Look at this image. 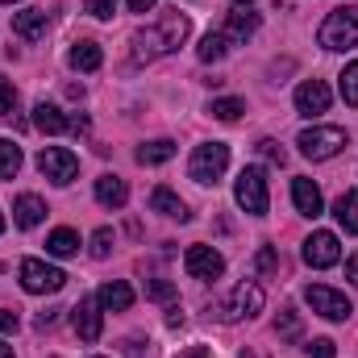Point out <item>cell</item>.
Returning a JSON list of instances; mask_svg holds the SVG:
<instances>
[{"instance_id":"cell-7","label":"cell","mask_w":358,"mask_h":358,"mask_svg":"<svg viewBox=\"0 0 358 358\" xmlns=\"http://www.w3.org/2000/svg\"><path fill=\"white\" fill-rule=\"evenodd\" d=\"M21 287L29 292V296H55V292H63V283H67V275L59 267H50L46 259H21Z\"/></svg>"},{"instance_id":"cell-41","label":"cell","mask_w":358,"mask_h":358,"mask_svg":"<svg viewBox=\"0 0 358 358\" xmlns=\"http://www.w3.org/2000/svg\"><path fill=\"white\" fill-rule=\"evenodd\" d=\"M183 358H213V355H208L204 346H192V350H187V355H183Z\"/></svg>"},{"instance_id":"cell-45","label":"cell","mask_w":358,"mask_h":358,"mask_svg":"<svg viewBox=\"0 0 358 358\" xmlns=\"http://www.w3.org/2000/svg\"><path fill=\"white\" fill-rule=\"evenodd\" d=\"M0 4H13V0H0Z\"/></svg>"},{"instance_id":"cell-31","label":"cell","mask_w":358,"mask_h":358,"mask_svg":"<svg viewBox=\"0 0 358 358\" xmlns=\"http://www.w3.org/2000/svg\"><path fill=\"white\" fill-rule=\"evenodd\" d=\"M275 334L279 338H300V317L287 308V313H279V321H275Z\"/></svg>"},{"instance_id":"cell-28","label":"cell","mask_w":358,"mask_h":358,"mask_svg":"<svg viewBox=\"0 0 358 358\" xmlns=\"http://www.w3.org/2000/svg\"><path fill=\"white\" fill-rule=\"evenodd\" d=\"M208 113H213L217 121H238V117L246 113V104H242V100H234V96H225V100H213V104H208Z\"/></svg>"},{"instance_id":"cell-2","label":"cell","mask_w":358,"mask_h":358,"mask_svg":"<svg viewBox=\"0 0 358 358\" xmlns=\"http://www.w3.org/2000/svg\"><path fill=\"white\" fill-rule=\"evenodd\" d=\"M317 42H321L325 50H350V46H358V8L355 4L334 8V13L321 21Z\"/></svg>"},{"instance_id":"cell-25","label":"cell","mask_w":358,"mask_h":358,"mask_svg":"<svg viewBox=\"0 0 358 358\" xmlns=\"http://www.w3.org/2000/svg\"><path fill=\"white\" fill-rule=\"evenodd\" d=\"M334 217H338V225H342L346 234H358V192L338 196V204H334Z\"/></svg>"},{"instance_id":"cell-13","label":"cell","mask_w":358,"mask_h":358,"mask_svg":"<svg viewBox=\"0 0 358 358\" xmlns=\"http://www.w3.org/2000/svg\"><path fill=\"white\" fill-rule=\"evenodd\" d=\"M71 325H76V334H80L84 342H100L104 321H100V300H96V296H84V300L71 308Z\"/></svg>"},{"instance_id":"cell-22","label":"cell","mask_w":358,"mask_h":358,"mask_svg":"<svg viewBox=\"0 0 358 358\" xmlns=\"http://www.w3.org/2000/svg\"><path fill=\"white\" fill-rule=\"evenodd\" d=\"M255 29H259V13H229V21H225V42H246V38H255Z\"/></svg>"},{"instance_id":"cell-42","label":"cell","mask_w":358,"mask_h":358,"mask_svg":"<svg viewBox=\"0 0 358 358\" xmlns=\"http://www.w3.org/2000/svg\"><path fill=\"white\" fill-rule=\"evenodd\" d=\"M0 358H13V346H4V342H0Z\"/></svg>"},{"instance_id":"cell-1","label":"cell","mask_w":358,"mask_h":358,"mask_svg":"<svg viewBox=\"0 0 358 358\" xmlns=\"http://www.w3.org/2000/svg\"><path fill=\"white\" fill-rule=\"evenodd\" d=\"M187 29H192V25H187L183 13H167V17H159L155 25H146V29L134 34V59H138V63H155V59L171 55V50L183 46Z\"/></svg>"},{"instance_id":"cell-34","label":"cell","mask_w":358,"mask_h":358,"mask_svg":"<svg viewBox=\"0 0 358 358\" xmlns=\"http://www.w3.org/2000/svg\"><path fill=\"white\" fill-rule=\"evenodd\" d=\"M13 108H17V88L0 80V117H13Z\"/></svg>"},{"instance_id":"cell-3","label":"cell","mask_w":358,"mask_h":358,"mask_svg":"<svg viewBox=\"0 0 358 358\" xmlns=\"http://www.w3.org/2000/svg\"><path fill=\"white\" fill-rule=\"evenodd\" d=\"M234 200L242 213L250 217H263L271 208V192H267V171L263 167H242V176L234 183Z\"/></svg>"},{"instance_id":"cell-18","label":"cell","mask_w":358,"mask_h":358,"mask_svg":"<svg viewBox=\"0 0 358 358\" xmlns=\"http://www.w3.org/2000/svg\"><path fill=\"white\" fill-rule=\"evenodd\" d=\"M13 34L25 38V42H38L46 34V8H25V13H13Z\"/></svg>"},{"instance_id":"cell-40","label":"cell","mask_w":358,"mask_h":358,"mask_svg":"<svg viewBox=\"0 0 358 358\" xmlns=\"http://www.w3.org/2000/svg\"><path fill=\"white\" fill-rule=\"evenodd\" d=\"M155 8V0H129V13H150Z\"/></svg>"},{"instance_id":"cell-43","label":"cell","mask_w":358,"mask_h":358,"mask_svg":"<svg viewBox=\"0 0 358 358\" xmlns=\"http://www.w3.org/2000/svg\"><path fill=\"white\" fill-rule=\"evenodd\" d=\"M0 234H4V217H0Z\"/></svg>"},{"instance_id":"cell-35","label":"cell","mask_w":358,"mask_h":358,"mask_svg":"<svg viewBox=\"0 0 358 358\" xmlns=\"http://www.w3.org/2000/svg\"><path fill=\"white\" fill-rule=\"evenodd\" d=\"M259 155H263L267 163H275V167H283V159H287V155H283V146H279V142H271V138L259 142Z\"/></svg>"},{"instance_id":"cell-4","label":"cell","mask_w":358,"mask_h":358,"mask_svg":"<svg viewBox=\"0 0 358 358\" xmlns=\"http://www.w3.org/2000/svg\"><path fill=\"white\" fill-rule=\"evenodd\" d=\"M225 167H229V146L225 142H200L196 150H192V163H187V176L196 179V183H221L225 176Z\"/></svg>"},{"instance_id":"cell-37","label":"cell","mask_w":358,"mask_h":358,"mask_svg":"<svg viewBox=\"0 0 358 358\" xmlns=\"http://www.w3.org/2000/svg\"><path fill=\"white\" fill-rule=\"evenodd\" d=\"M84 8H88L92 17L108 21V17H113V8H117V0H84Z\"/></svg>"},{"instance_id":"cell-6","label":"cell","mask_w":358,"mask_h":358,"mask_svg":"<svg viewBox=\"0 0 358 358\" xmlns=\"http://www.w3.org/2000/svg\"><path fill=\"white\" fill-rule=\"evenodd\" d=\"M263 304H267L263 287H259L255 279H242V283L229 292V300L217 308V317H221L225 325H234V321H242V317H255V313H263Z\"/></svg>"},{"instance_id":"cell-14","label":"cell","mask_w":358,"mask_h":358,"mask_svg":"<svg viewBox=\"0 0 358 358\" xmlns=\"http://www.w3.org/2000/svg\"><path fill=\"white\" fill-rule=\"evenodd\" d=\"M329 100H334V92H329L325 80H304V84L296 88V108H300L304 117L325 113V108H329Z\"/></svg>"},{"instance_id":"cell-10","label":"cell","mask_w":358,"mask_h":358,"mask_svg":"<svg viewBox=\"0 0 358 358\" xmlns=\"http://www.w3.org/2000/svg\"><path fill=\"white\" fill-rule=\"evenodd\" d=\"M34 125H38L42 134H84V129H88L84 117H67L59 104H46V100L34 104Z\"/></svg>"},{"instance_id":"cell-17","label":"cell","mask_w":358,"mask_h":358,"mask_svg":"<svg viewBox=\"0 0 358 358\" xmlns=\"http://www.w3.org/2000/svg\"><path fill=\"white\" fill-rule=\"evenodd\" d=\"M96 200L104 204V208H125V200H129V183L121 176H100L96 179Z\"/></svg>"},{"instance_id":"cell-39","label":"cell","mask_w":358,"mask_h":358,"mask_svg":"<svg viewBox=\"0 0 358 358\" xmlns=\"http://www.w3.org/2000/svg\"><path fill=\"white\" fill-rule=\"evenodd\" d=\"M346 279H350V283H358V255H350V259H346Z\"/></svg>"},{"instance_id":"cell-12","label":"cell","mask_w":358,"mask_h":358,"mask_svg":"<svg viewBox=\"0 0 358 358\" xmlns=\"http://www.w3.org/2000/svg\"><path fill=\"white\" fill-rule=\"evenodd\" d=\"M183 271H187L192 279H221L225 259H221L213 246H187V255H183Z\"/></svg>"},{"instance_id":"cell-16","label":"cell","mask_w":358,"mask_h":358,"mask_svg":"<svg viewBox=\"0 0 358 358\" xmlns=\"http://www.w3.org/2000/svg\"><path fill=\"white\" fill-rule=\"evenodd\" d=\"M96 300H100V308H108V313H125V308L134 304V287H129L125 279H108V283L96 292Z\"/></svg>"},{"instance_id":"cell-36","label":"cell","mask_w":358,"mask_h":358,"mask_svg":"<svg viewBox=\"0 0 358 358\" xmlns=\"http://www.w3.org/2000/svg\"><path fill=\"white\" fill-rule=\"evenodd\" d=\"M338 355V346L329 342V338H317V342H308V350H304V358H334Z\"/></svg>"},{"instance_id":"cell-5","label":"cell","mask_w":358,"mask_h":358,"mask_svg":"<svg viewBox=\"0 0 358 358\" xmlns=\"http://www.w3.org/2000/svg\"><path fill=\"white\" fill-rule=\"evenodd\" d=\"M296 146H300L304 159L325 163V159H334V155L346 146V129H338V125H313V129H304V134L296 138Z\"/></svg>"},{"instance_id":"cell-23","label":"cell","mask_w":358,"mask_h":358,"mask_svg":"<svg viewBox=\"0 0 358 358\" xmlns=\"http://www.w3.org/2000/svg\"><path fill=\"white\" fill-rule=\"evenodd\" d=\"M171 155H176V142H171V138H155V142L138 146V163H142V167H159V163H167Z\"/></svg>"},{"instance_id":"cell-33","label":"cell","mask_w":358,"mask_h":358,"mask_svg":"<svg viewBox=\"0 0 358 358\" xmlns=\"http://www.w3.org/2000/svg\"><path fill=\"white\" fill-rule=\"evenodd\" d=\"M255 271H259V275H275V271H279V255H275L271 246H263V250L255 255Z\"/></svg>"},{"instance_id":"cell-29","label":"cell","mask_w":358,"mask_h":358,"mask_svg":"<svg viewBox=\"0 0 358 358\" xmlns=\"http://www.w3.org/2000/svg\"><path fill=\"white\" fill-rule=\"evenodd\" d=\"M338 80H342V84H338V88H342V100H346L350 108H358V63H346V71H342Z\"/></svg>"},{"instance_id":"cell-30","label":"cell","mask_w":358,"mask_h":358,"mask_svg":"<svg viewBox=\"0 0 358 358\" xmlns=\"http://www.w3.org/2000/svg\"><path fill=\"white\" fill-rule=\"evenodd\" d=\"M113 255V229H96L92 234V259H108Z\"/></svg>"},{"instance_id":"cell-9","label":"cell","mask_w":358,"mask_h":358,"mask_svg":"<svg viewBox=\"0 0 358 358\" xmlns=\"http://www.w3.org/2000/svg\"><path fill=\"white\" fill-rule=\"evenodd\" d=\"M38 171L55 183H71L76 171H80V159L67 150V146H42L38 150Z\"/></svg>"},{"instance_id":"cell-11","label":"cell","mask_w":358,"mask_h":358,"mask_svg":"<svg viewBox=\"0 0 358 358\" xmlns=\"http://www.w3.org/2000/svg\"><path fill=\"white\" fill-rule=\"evenodd\" d=\"M342 259V246H338V234H329V229H317L308 242H304V263L308 267H317V271H325V267H334Z\"/></svg>"},{"instance_id":"cell-24","label":"cell","mask_w":358,"mask_h":358,"mask_svg":"<svg viewBox=\"0 0 358 358\" xmlns=\"http://www.w3.org/2000/svg\"><path fill=\"white\" fill-rule=\"evenodd\" d=\"M80 250V234L76 229H55L50 238H46V255L50 259H71Z\"/></svg>"},{"instance_id":"cell-32","label":"cell","mask_w":358,"mask_h":358,"mask_svg":"<svg viewBox=\"0 0 358 358\" xmlns=\"http://www.w3.org/2000/svg\"><path fill=\"white\" fill-rule=\"evenodd\" d=\"M146 296L150 300H176V283L171 279H150L146 283Z\"/></svg>"},{"instance_id":"cell-44","label":"cell","mask_w":358,"mask_h":358,"mask_svg":"<svg viewBox=\"0 0 358 358\" xmlns=\"http://www.w3.org/2000/svg\"><path fill=\"white\" fill-rule=\"evenodd\" d=\"M234 4H250V0H234Z\"/></svg>"},{"instance_id":"cell-27","label":"cell","mask_w":358,"mask_h":358,"mask_svg":"<svg viewBox=\"0 0 358 358\" xmlns=\"http://www.w3.org/2000/svg\"><path fill=\"white\" fill-rule=\"evenodd\" d=\"M225 50H229V42H225V34L217 29V34H204L200 38V46H196V55L204 59V63H221L225 59Z\"/></svg>"},{"instance_id":"cell-20","label":"cell","mask_w":358,"mask_h":358,"mask_svg":"<svg viewBox=\"0 0 358 358\" xmlns=\"http://www.w3.org/2000/svg\"><path fill=\"white\" fill-rule=\"evenodd\" d=\"M67 63L76 67V71H100V63H104V55H100V46L92 42V38H80L71 50H67Z\"/></svg>"},{"instance_id":"cell-21","label":"cell","mask_w":358,"mask_h":358,"mask_svg":"<svg viewBox=\"0 0 358 358\" xmlns=\"http://www.w3.org/2000/svg\"><path fill=\"white\" fill-rule=\"evenodd\" d=\"M150 208H155V213H163V217H176V221H187V217H192V213H187V204L179 200L171 187H155V192H150Z\"/></svg>"},{"instance_id":"cell-38","label":"cell","mask_w":358,"mask_h":358,"mask_svg":"<svg viewBox=\"0 0 358 358\" xmlns=\"http://www.w3.org/2000/svg\"><path fill=\"white\" fill-rule=\"evenodd\" d=\"M17 325H21L17 313L13 308H0V334H17Z\"/></svg>"},{"instance_id":"cell-19","label":"cell","mask_w":358,"mask_h":358,"mask_svg":"<svg viewBox=\"0 0 358 358\" xmlns=\"http://www.w3.org/2000/svg\"><path fill=\"white\" fill-rule=\"evenodd\" d=\"M42 217H46V204H42V196L25 192V196H17V200H13V221H17L21 229H34Z\"/></svg>"},{"instance_id":"cell-8","label":"cell","mask_w":358,"mask_h":358,"mask_svg":"<svg viewBox=\"0 0 358 358\" xmlns=\"http://www.w3.org/2000/svg\"><path fill=\"white\" fill-rule=\"evenodd\" d=\"M304 300L313 304V313H321L325 321H346L355 308H350V300L342 296V292H334V287H325V283H308L304 287Z\"/></svg>"},{"instance_id":"cell-15","label":"cell","mask_w":358,"mask_h":358,"mask_svg":"<svg viewBox=\"0 0 358 358\" xmlns=\"http://www.w3.org/2000/svg\"><path fill=\"white\" fill-rule=\"evenodd\" d=\"M292 200H296V213L300 217H321V208H325L321 187L313 179H292Z\"/></svg>"},{"instance_id":"cell-26","label":"cell","mask_w":358,"mask_h":358,"mask_svg":"<svg viewBox=\"0 0 358 358\" xmlns=\"http://www.w3.org/2000/svg\"><path fill=\"white\" fill-rule=\"evenodd\" d=\"M21 146L13 142V138H0V179H17V171H21Z\"/></svg>"}]
</instances>
